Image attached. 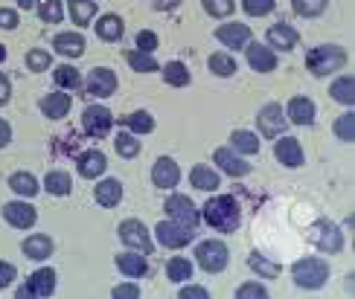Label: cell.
Wrapping results in <instances>:
<instances>
[{"instance_id":"cell-28","label":"cell","mask_w":355,"mask_h":299,"mask_svg":"<svg viewBox=\"0 0 355 299\" xmlns=\"http://www.w3.org/2000/svg\"><path fill=\"white\" fill-rule=\"evenodd\" d=\"M94 26H96V35H99L102 41H108V44H111V41H120V38L125 35V21L120 18V15H111V12L102 15V18H99Z\"/></svg>"},{"instance_id":"cell-50","label":"cell","mask_w":355,"mask_h":299,"mask_svg":"<svg viewBox=\"0 0 355 299\" xmlns=\"http://www.w3.org/2000/svg\"><path fill=\"white\" fill-rule=\"evenodd\" d=\"M18 24H21L18 9H6V6H0V29H6V33H12V29H18Z\"/></svg>"},{"instance_id":"cell-27","label":"cell","mask_w":355,"mask_h":299,"mask_svg":"<svg viewBox=\"0 0 355 299\" xmlns=\"http://www.w3.org/2000/svg\"><path fill=\"white\" fill-rule=\"evenodd\" d=\"M189 186L198 189V192H216L221 186V177H218L216 169L198 163V166H192V172H189Z\"/></svg>"},{"instance_id":"cell-25","label":"cell","mask_w":355,"mask_h":299,"mask_svg":"<svg viewBox=\"0 0 355 299\" xmlns=\"http://www.w3.org/2000/svg\"><path fill=\"white\" fill-rule=\"evenodd\" d=\"M85 47H87V41L82 33H58L53 38V50L62 58H79L85 55Z\"/></svg>"},{"instance_id":"cell-10","label":"cell","mask_w":355,"mask_h":299,"mask_svg":"<svg viewBox=\"0 0 355 299\" xmlns=\"http://www.w3.org/2000/svg\"><path fill=\"white\" fill-rule=\"evenodd\" d=\"M82 128L87 137H105L114 128V114L105 108V105H87L82 111Z\"/></svg>"},{"instance_id":"cell-4","label":"cell","mask_w":355,"mask_h":299,"mask_svg":"<svg viewBox=\"0 0 355 299\" xmlns=\"http://www.w3.org/2000/svg\"><path fill=\"white\" fill-rule=\"evenodd\" d=\"M196 262L207 273H221L230 264V250L225 242H218V238H207V242L196 244Z\"/></svg>"},{"instance_id":"cell-39","label":"cell","mask_w":355,"mask_h":299,"mask_svg":"<svg viewBox=\"0 0 355 299\" xmlns=\"http://www.w3.org/2000/svg\"><path fill=\"white\" fill-rule=\"evenodd\" d=\"M207 67H210L213 76L218 79H230L236 73V58L230 53H213L210 58H207Z\"/></svg>"},{"instance_id":"cell-36","label":"cell","mask_w":355,"mask_h":299,"mask_svg":"<svg viewBox=\"0 0 355 299\" xmlns=\"http://www.w3.org/2000/svg\"><path fill=\"white\" fill-rule=\"evenodd\" d=\"M160 73H164V82L169 87H187L189 84V67L184 62H166L164 67H160Z\"/></svg>"},{"instance_id":"cell-37","label":"cell","mask_w":355,"mask_h":299,"mask_svg":"<svg viewBox=\"0 0 355 299\" xmlns=\"http://www.w3.org/2000/svg\"><path fill=\"white\" fill-rule=\"evenodd\" d=\"M123 125H125V131H131V134H152L155 131V116L149 114V111H135V114H128V116H123Z\"/></svg>"},{"instance_id":"cell-32","label":"cell","mask_w":355,"mask_h":299,"mask_svg":"<svg viewBox=\"0 0 355 299\" xmlns=\"http://www.w3.org/2000/svg\"><path fill=\"white\" fill-rule=\"evenodd\" d=\"M53 82H55V87L58 91H79V87L85 84L82 82V73L73 67V64H58V67H53Z\"/></svg>"},{"instance_id":"cell-47","label":"cell","mask_w":355,"mask_h":299,"mask_svg":"<svg viewBox=\"0 0 355 299\" xmlns=\"http://www.w3.org/2000/svg\"><path fill=\"white\" fill-rule=\"evenodd\" d=\"M277 6V0H242V9L250 15V18H265L271 15Z\"/></svg>"},{"instance_id":"cell-30","label":"cell","mask_w":355,"mask_h":299,"mask_svg":"<svg viewBox=\"0 0 355 299\" xmlns=\"http://www.w3.org/2000/svg\"><path fill=\"white\" fill-rule=\"evenodd\" d=\"M67 3V12H70V21L76 24L79 29L94 24L96 18V0H64Z\"/></svg>"},{"instance_id":"cell-19","label":"cell","mask_w":355,"mask_h":299,"mask_svg":"<svg viewBox=\"0 0 355 299\" xmlns=\"http://www.w3.org/2000/svg\"><path fill=\"white\" fill-rule=\"evenodd\" d=\"M216 38L225 44L227 50H245L248 41H254V35H250V26H248V24H239V21L221 24V26L216 29Z\"/></svg>"},{"instance_id":"cell-2","label":"cell","mask_w":355,"mask_h":299,"mask_svg":"<svg viewBox=\"0 0 355 299\" xmlns=\"http://www.w3.org/2000/svg\"><path fill=\"white\" fill-rule=\"evenodd\" d=\"M291 279L303 291H318L329 282V262L320 256H303L291 264Z\"/></svg>"},{"instance_id":"cell-29","label":"cell","mask_w":355,"mask_h":299,"mask_svg":"<svg viewBox=\"0 0 355 299\" xmlns=\"http://www.w3.org/2000/svg\"><path fill=\"white\" fill-rule=\"evenodd\" d=\"M9 189H12L18 198H35L38 192H41V183H38L35 174H29V172H15V174H9Z\"/></svg>"},{"instance_id":"cell-53","label":"cell","mask_w":355,"mask_h":299,"mask_svg":"<svg viewBox=\"0 0 355 299\" xmlns=\"http://www.w3.org/2000/svg\"><path fill=\"white\" fill-rule=\"evenodd\" d=\"M178 296H181V299H207V296H210V291L201 288V285H187V282H184L181 291H178Z\"/></svg>"},{"instance_id":"cell-49","label":"cell","mask_w":355,"mask_h":299,"mask_svg":"<svg viewBox=\"0 0 355 299\" xmlns=\"http://www.w3.org/2000/svg\"><path fill=\"white\" fill-rule=\"evenodd\" d=\"M157 44H160L157 33H152V29H140V33H137V38H135V50H143V53H155V50H157Z\"/></svg>"},{"instance_id":"cell-1","label":"cell","mask_w":355,"mask_h":299,"mask_svg":"<svg viewBox=\"0 0 355 299\" xmlns=\"http://www.w3.org/2000/svg\"><path fill=\"white\" fill-rule=\"evenodd\" d=\"M201 221L216 233H236L242 224V206L233 195H213L201 206Z\"/></svg>"},{"instance_id":"cell-20","label":"cell","mask_w":355,"mask_h":299,"mask_svg":"<svg viewBox=\"0 0 355 299\" xmlns=\"http://www.w3.org/2000/svg\"><path fill=\"white\" fill-rule=\"evenodd\" d=\"M108 169V157L99 152V148H87V152H82L76 157V172L85 177V181H96V177H102Z\"/></svg>"},{"instance_id":"cell-24","label":"cell","mask_w":355,"mask_h":299,"mask_svg":"<svg viewBox=\"0 0 355 299\" xmlns=\"http://www.w3.org/2000/svg\"><path fill=\"white\" fill-rule=\"evenodd\" d=\"M24 256L26 259H33V262H47L53 256V238L47 233H33V235H26L24 238Z\"/></svg>"},{"instance_id":"cell-8","label":"cell","mask_w":355,"mask_h":299,"mask_svg":"<svg viewBox=\"0 0 355 299\" xmlns=\"http://www.w3.org/2000/svg\"><path fill=\"white\" fill-rule=\"evenodd\" d=\"M286 111H283V105H277V102H268V105H262L259 114H257V128L265 140H277L279 134L286 131Z\"/></svg>"},{"instance_id":"cell-56","label":"cell","mask_w":355,"mask_h":299,"mask_svg":"<svg viewBox=\"0 0 355 299\" xmlns=\"http://www.w3.org/2000/svg\"><path fill=\"white\" fill-rule=\"evenodd\" d=\"M178 6H181V0H155V9L157 12H172Z\"/></svg>"},{"instance_id":"cell-42","label":"cell","mask_w":355,"mask_h":299,"mask_svg":"<svg viewBox=\"0 0 355 299\" xmlns=\"http://www.w3.org/2000/svg\"><path fill=\"white\" fill-rule=\"evenodd\" d=\"M332 131H335V137L341 143H355V114H352V108H347L341 116L335 119Z\"/></svg>"},{"instance_id":"cell-6","label":"cell","mask_w":355,"mask_h":299,"mask_svg":"<svg viewBox=\"0 0 355 299\" xmlns=\"http://www.w3.org/2000/svg\"><path fill=\"white\" fill-rule=\"evenodd\" d=\"M155 238H157L160 247H166V250H181V247L192 244V238H196V230L184 227V224H178V221H172V218H166V221H160L157 227H155Z\"/></svg>"},{"instance_id":"cell-45","label":"cell","mask_w":355,"mask_h":299,"mask_svg":"<svg viewBox=\"0 0 355 299\" xmlns=\"http://www.w3.org/2000/svg\"><path fill=\"white\" fill-rule=\"evenodd\" d=\"M24 62H26V70L44 73V70H50V67H53V55H50L47 50H29Z\"/></svg>"},{"instance_id":"cell-31","label":"cell","mask_w":355,"mask_h":299,"mask_svg":"<svg viewBox=\"0 0 355 299\" xmlns=\"http://www.w3.org/2000/svg\"><path fill=\"white\" fill-rule=\"evenodd\" d=\"M230 148L236 154H242V157H254V154H259V137L254 131L239 128V131L230 134Z\"/></svg>"},{"instance_id":"cell-40","label":"cell","mask_w":355,"mask_h":299,"mask_svg":"<svg viewBox=\"0 0 355 299\" xmlns=\"http://www.w3.org/2000/svg\"><path fill=\"white\" fill-rule=\"evenodd\" d=\"M114 148H116V154L125 157V160H135L140 154V140H137V134H131V131H120L114 137Z\"/></svg>"},{"instance_id":"cell-52","label":"cell","mask_w":355,"mask_h":299,"mask_svg":"<svg viewBox=\"0 0 355 299\" xmlns=\"http://www.w3.org/2000/svg\"><path fill=\"white\" fill-rule=\"evenodd\" d=\"M15 279H18V267L9 264V262H0V291L9 288Z\"/></svg>"},{"instance_id":"cell-5","label":"cell","mask_w":355,"mask_h":299,"mask_svg":"<svg viewBox=\"0 0 355 299\" xmlns=\"http://www.w3.org/2000/svg\"><path fill=\"white\" fill-rule=\"evenodd\" d=\"M116 235H120V242H123L128 250H137V253H146V256H152L155 242H152V233L146 230L143 221L125 218L120 227H116Z\"/></svg>"},{"instance_id":"cell-38","label":"cell","mask_w":355,"mask_h":299,"mask_svg":"<svg viewBox=\"0 0 355 299\" xmlns=\"http://www.w3.org/2000/svg\"><path fill=\"white\" fill-rule=\"evenodd\" d=\"M166 279L175 282V285H184V282L192 279V262L184 256H172L166 262Z\"/></svg>"},{"instance_id":"cell-57","label":"cell","mask_w":355,"mask_h":299,"mask_svg":"<svg viewBox=\"0 0 355 299\" xmlns=\"http://www.w3.org/2000/svg\"><path fill=\"white\" fill-rule=\"evenodd\" d=\"M18 6L21 9H38L41 3H38V0H18Z\"/></svg>"},{"instance_id":"cell-48","label":"cell","mask_w":355,"mask_h":299,"mask_svg":"<svg viewBox=\"0 0 355 299\" xmlns=\"http://www.w3.org/2000/svg\"><path fill=\"white\" fill-rule=\"evenodd\" d=\"M236 296L239 299H265L268 296V288H265L262 282H245V285L236 288Z\"/></svg>"},{"instance_id":"cell-16","label":"cell","mask_w":355,"mask_h":299,"mask_svg":"<svg viewBox=\"0 0 355 299\" xmlns=\"http://www.w3.org/2000/svg\"><path fill=\"white\" fill-rule=\"evenodd\" d=\"M265 44H268L274 53H291L300 44V33L291 24H274V26H268V33H265Z\"/></svg>"},{"instance_id":"cell-46","label":"cell","mask_w":355,"mask_h":299,"mask_svg":"<svg viewBox=\"0 0 355 299\" xmlns=\"http://www.w3.org/2000/svg\"><path fill=\"white\" fill-rule=\"evenodd\" d=\"M201 6L210 18H230L236 9V0H201Z\"/></svg>"},{"instance_id":"cell-23","label":"cell","mask_w":355,"mask_h":299,"mask_svg":"<svg viewBox=\"0 0 355 299\" xmlns=\"http://www.w3.org/2000/svg\"><path fill=\"white\" fill-rule=\"evenodd\" d=\"M116 271L128 279H140L149 273V259H146V253H137V250H125L116 256Z\"/></svg>"},{"instance_id":"cell-22","label":"cell","mask_w":355,"mask_h":299,"mask_svg":"<svg viewBox=\"0 0 355 299\" xmlns=\"http://www.w3.org/2000/svg\"><path fill=\"white\" fill-rule=\"evenodd\" d=\"M315 116H318V108H315V102L309 96H291L288 99V108H286L288 123H294V125H312Z\"/></svg>"},{"instance_id":"cell-12","label":"cell","mask_w":355,"mask_h":299,"mask_svg":"<svg viewBox=\"0 0 355 299\" xmlns=\"http://www.w3.org/2000/svg\"><path fill=\"white\" fill-rule=\"evenodd\" d=\"M274 157L277 163H283L286 169H300L306 163V154H303V145L297 137H288V134H279L277 143H274Z\"/></svg>"},{"instance_id":"cell-35","label":"cell","mask_w":355,"mask_h":299,"mask_svg":"<svg viewBox=\"0 0 355 299\" xmlns=\"http://www.w3.org/2000/svg\"><path fill=\"white\" fill-rule=\"evenodd\" d=\"M248 267H250V271H254L259 279H277L279 271H283V267H279L277 262H271L268 256H262V253H250V256H248Z\"/></svg>"},{"instance_id":"cell-55","label":"cell","mask_w":355,"mask_h":299,"mask_svg":"<svg viewBox=\"0 0 355 299\" xmlns=\"http://www.w3.org/2000/svg\"><path fill=\"white\" fill-rule=\"evenodd\" d=\"M12 143V125L6 119H0V148H6Z\"/></svg>"},{"instance_id":"cell-33","label":"cell","mask_w":355,"mask_h":299,"mask_svg":"<svg viewBox=\"0 0 355 299\" xmlns=\"http://www.w3.org/2000/svg\"><path fill=\"white\" fill-rule=\"evenodd\" d=\"M41 189L50 192L53 198H64V195H70V192H73V177L67 172H62V169H55V172H50L47 177H44Z\"/></svg>"},{"instance_id":"cell-58","label":"cell","mask_w":355,"mask_h":299,"mask_svg":"<svg viewBox=\"0 0 355 299\" xmlns=\"http://www.w3.org/2000/svg\"><path fill=\"white\" fill-rule=\"evenodd\" d=\"M0 62H6V47L3 44H0Z\"/></svg>"},{"instance_id":"cell-15","label":"cell","mask_w":355,"mask_h":299,"mask_svg":"<svg viewBox=\"0 0 355 299\" xmlns=\"http://www.w3.org/2000/svg\"><path fill=\"white\" fill-rule=\"evenodd\" d=\"M213 163L218 166V172H225L227 177H245V174H250V163L242 154H236L230 145L216 148V152H213Z\"/></svg>"},{"instance_id":"cell-51","label":"cell","mask_w":355,"mask_h":299,"mask_svg":"<svg viewBox=\"0 0 355 299\" xmlns=\"http://www.w3.org/2000/svg\"><path fill=\"white\" fill-rule=\"evenodd\" d=\"M114 299H137L140 296V288H137V282H123V285H116L111 291Z\"/></svg>"},{"instance_id":"cell-14","label":"cell","mask_w":355,"mask_h":299,"mask_svg":"<svg viewBox=\"0 0 355 299\" xmlns=\"http://www.w3.org/2000/svg\"><path fill=\"white\" fill-rule=\"evenodd\" d=\"M55 293V271L53 267H38V271L26 279V285L18 288V296H53Z\"/></svg>"},{"instance_id":"cell-41","label":"cell","mask_w":355,"mask_h":299,"mask_svg":"<svg viewBox=\"0 0 355 299\" xmlns=\"http://www.w3.org/2000/svg\"><path fill=\"white\" fill-rule=\"evenodd\" d=\"M125 62L131 64V70L137 73H157V58L152 53H143V50H128L125 53Z\"/></svg>"},{"instance_id":"cell-26","label":"cell","mask_w":355,"mask_h":299,"mask_svg":"<svg viewBox=\"0 0 355 299\" xmlns=\"http://www.w3.org/2000/svg\"><path fill=\"white\" fill-rule=\"evenodd\" d=\"M94 198H96L99 206L114 209L116 203L123 201V183L116 181V177H102V181L94 186Z\"/></svg>"},{"instance_id":"cell-3","label":"cell","mask_w":355,"mask_h":299,"mask_svg":"<svg viewBox=\"0 0 355 299\" xmlns=\"http://www.w3.org/2000/svg\"><path fill=\"white\" fill-rule=\"evenodd\" d=\"M306 67L312 70V76H332L347 67V50L341 44H320V47L309 50Z\"/></svg>"},{"instance_id":"cell-21","label":"cell","mask_w":355,"mask_h":299,"mask_svg":"<svg viewBox=\"0 0 355 299\" xmlns=\"http://www.w3.org/2000/svg\"><path fill=\"white\" fill-rule=\"evenodd\" d=\"M38 108H41V114H44V116L53 119V123H55V119H64V116L70 114L73 99H70V93H67V91H55V93L41 96Z\"/></svg>"},{"instance_id":"cell-44","label":"cell","mask_w":355,"mask_h":299,"mask_svg":"<svg viewBox=\"0 0 355 299\" xmlns=\"http://www.w3.org/2000/svg\"><path fill=\"white\" fill-rule=\"evenodd\" d=\"M329 6V0H291V9L300 15V18H318Z\"/></svg>"},{"instance_id":"cell-13","label":"cell","mask_w":355,"mask_h":299,"mask_svg":"<svg viewBox=\"0 0 355 299\" xmlns=\"http://www.w3.org/2000/svg\"><path fill=\"white\" fill-rule=\"evenodd\" d=\"M3 218L15 230H33L38 221V209L29 201H9L3 203Z\"/></svg>"},{"instance_id":"cell-17","label":"cell","mask_w":355,"mask_h":299,"mask_svg":"<svg viewBox=\"0 0 355 299\" xmlns=\"http://www.w3.org/2000/svg\"><path fill=\"white\" fill-rule=\"evenodd\" d=\"M152 183L164 192H172L178 183H181V166L172 157H157L152 166Z\"/></svg>"},{"instance_id":"cell-54","label":"cell","mask_w":355,"mask_h":299,"mask_svg":"<svg viewBox=\"0 0 355 299\" xmlns=\"http://www.w3.org/2000/svg\"><path fill=\"white\" fill-rule=\"evenodd\" d=\"M9 99H12V82H9L6 73H0V108L9 105Z\"/></svg>"},{"instance_id":"cell-43","label":"cell","mask_w":355,"mask_h":299,"mask_svg":"<svg viewBox=\"0 0 355 299\" xmlns=\"http://www.w3.org/2000/svg\"><path fill=\"white\" fill-rule=\"evenodd\" d=\"M38 18L44 24H62L64 21V0H41Z\"/></svg>"},{"instance_id":"cell-18","label":"cell","mask_w":355,"mask_h":299,"mask_svg":"<svg viewBox=\"0 0 355 299\" xmlns=\"http://www.w3.org/2000/svg\"><path fill=\"white\" fill-rule=\"evenodd\" d=\"M245 58H248L250 70H257V73H274V70H277V53L268 47V44L248 41V47H245Z\"/></svg>"},{"instance_id":"cell-9","label":"cell","mask_w":355,"mask_h":299,"mask_svg":"<svg viewBox=\"0 0 355 299\" xmlns=\"http://www.w3.org/2000/svg\"><path fill=\"white\" fill-rule=\"evenodd\" d=\"M85 91L87 96H96V99H108L116 93V87H120V79H116V73L111 67H94L91 73H87L85 79Z\"/></svg>"},{"instance_id":"cell-34","label":"cell","mask_w":355,"mask_h":299,"mask_svg":"<svg viewBox=\"0 0 355 299\" xmlns=\"http://www.w3.org/2000/svg\"><path fill=\"white\" fill-rule=\"evenodd\" d=\"M329 96L338 102V105H344V108H352L355 105V79L349 76H338L335 82H332V87H329Z\"/></svg>"},{"instance_id":"cell-7","label":"cell","mask_w":355,"mask_h":299,"mask_svg":"<svg viewBox=\"0 0 355 299\" xmlns=\"http://www.w3.org/2000/svg\"><path fill=\"white\" fill-rule=\"evenodd\" d=\"M164 209H166V215H169L172 221L184 224V227L196 230L198 224H201V209L192 203L189 195H178V192H172V195L166 198V203H164Z\"/></svg>"},{"instance_id":"cell-11","label":"cell","mask_w":355,"mask_h":299,"mask_svg":"<svg viewBox=\"0 0 355 299\" xmlns=\"http://www.w3.org/2000/svg\"><path fill=\"white\" fill-rule=\"evenodd\" d=\"M312 242L318 244L320 253H327V256H335V253L344 250V233L335 227L332 221H318L312 227Z\"/></svg>"}]
</instances>
